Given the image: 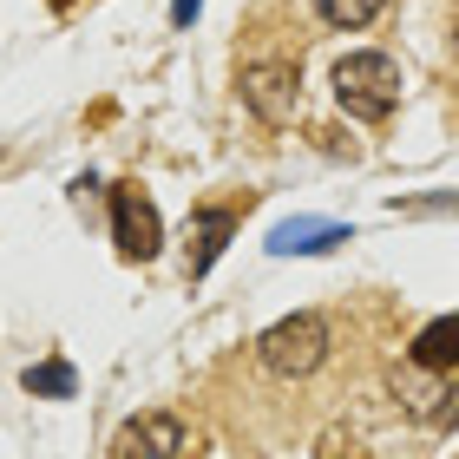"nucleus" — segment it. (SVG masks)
<instances>
[{"label": "nucleus", "instance_id": "5", "mask_svg": "<svg viewBox=\"0 0 459 459\" xmlns=\"http://www.w3.org/2000/svg\"><path fill=\"white\" fill-rule=\"evenodd\" d=\"M184 453V420L178 413H132L112 433V459H178Z\"/></svg>", "mask_w": 459, "mask_h": 459}, {"label": "nucleus", "instance_id": "6", "mask_svg": "<svg viewBox=\"0 0 459 459\" xmlns=\"http://www.w3.org/2000/svg\"><path fill=\"white\" fill-rule=\"evenodd\" d=\"M335 243H348V230L322 223V217H289V223L269 230V249H276V256H316V249H335Z\"/></svg>", "mask_w": 459, "mask_h": 459}, {"label": "nucleus", "instance_id": "7", "mask_svg": "<svg viewBox=\"0 0 459 459\" xmlns=\"http://www.w3.org/2000/svg\"><path fill=\"white\" fill-rule=\"evenodd\" d=\"M413 368H427V374L459 368V316H440V322H427L420 335H413Z\"/></svg>", "mask_w": 459, "mask_h": 459}, {"label": "nucleus", "instance_id": "4", "mask_svg": "<svg viewBox=\"0 0 459 459\" xmlns=\"http://www.w3.org/2000/svg\"><path fill=\"white\" fill-rule=\"evenodd\" d=\"M112 243H118L125 263H152L164 249V223H158L144 191H112Z\"/></svg>", "mask_w": 459, "mask_h": 459}, {"label": "nucleus", "instance_id": "2", "mask_svg": "<svg viewBox=\"0 0 459 459\" xmlns=\"http://www.w3.org/2000/svg\"><path fill=\"white\" fill-rule=\"evenodd\" d=\"M328 348H335L328 316L302 308V316H282L276 328L256 335V361H263V374H276V381H302V374H316L328 361Z\"/></svg>", "mask_w": 459, "mask_h": 459}, {"label": "nucleus", "instance_id": "3", "mask_svg": "<svg viewBox=\"0 0 459 459\" xmlns=\"http://www.w3.org/2000/svg\"><path fill=\"white\" fill-rule=\"evenodd\" d=\"M243 106L263 125H289L302 106V66L296 59H256V66H243Z\"/></svg>", "mask_w": 459, "mask_h": 459}, {"label": "nucleus", "instance_id": "10", "mask_svg": "<svg viewBox=\"0 0 459 459\" xmlns=\"http://www.w3.org/2000/svg\"><path fill=\"white\" fill-rule=\"evenodd\" d=\"M27 394H53V401H66V394H73V361H39V368H27Z\"/></svg>", "mask_w": 459, "mask_h": 459}, {"label": "nucleus", "instance_id": "1", "mask_svg": "<svg viewBox=\"0 0 459 459\" xmlns=\"http://www.w3.org/2000/svg\"><path fill=\"white\" fill-rule=\"evenodd\" d=\"M335 106L361 125H381L394 106H401V59L394 53H348L335 59Z\"/></svg>", "mask_w": 459, "mask_h": 459}, {"label": "nucleus", "instance_id": "8", "mask_svg": "<svg viewBox=\"0 0 459 459\" xmlns=\"http://www.w3.org/2000/svg\"><path fill=\"white\" fill-rule=\"evenodd\" d=\"M230 230H237V217L230 211H197V256H191V276H211V263L223 256V243H230Z\"/></svg>", "mask_w": 459, "mask_h": 459}, {"label": "nucleus", "instance_id": "11", "mask_svg": "<svg viewBox=\"0 0 459 459\" xmlns=\"http://www.w3.org/2000/svg\"><path fill=\"white\" fill-rule=\"evenodd\" d=\"M197 7L204 0H171V20H197Z\"/></svg>", "mask_w": 459, "mask_h": 459}, {"label": "nucleus", "instance_id": "9", "mask_svg": "<svg viewBox=\"0 0 459 459\" xmlns=\"http://www.w3.org/2000/svg\"><path fill=\"white\" fill-rule=\"evenodd\" d=\"M381 7H387V0H316V13L328 20V27H342V33L374 27V20H381Z\"/></svg>", "mask_w": 459, "mask_h": 459}]
</instances>
